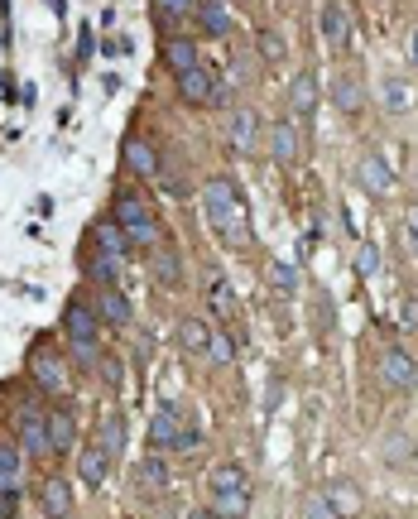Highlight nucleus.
Masks as SVG:
<instances>
[{"mask_svg":"<svg viewBox=\"0 0 418 519\" xmlns=\"http://www.w3.org/2000/svg\"><path fill=\"white\" fill-rule=\"evenodd\" d=\"M202 207H207L212 231H217L226 245H241L245 236H250V227H245V203H241V193H236V179H212L207 188H202Z\"/></svg>","mask_w":418,"mask_h":519,"instance_id":"nucleus-1","label":"nucleus"},{"mask_svg":"<svg viewBox=\"0 0 418 519\" xmlns=\"http://www.w3.org/2000/svg\"><path fill=\"white\" fill-rule=\"evenodd\" d=\"M207 495H212V510H217V519H245L250 515V476L236 462H226V467L212 471Z\"/></svg>","mask_w":418,"mask_h":519,"instance_id":"nucleus-2","label":"nucleus"},{"mask_svg":"<svg viewBox=\"0 0 418 519\" xmlns=\"http://www.w3.org/2000/svg\"><path fill=\"white\" fill-rule=\"evenodd\" d=\"M63 332H68V341H73L77 361H97V341H101V313H97V303H87V299L68 303V308H63Z\"/></svg>","mask_w":418,"mask_h":519,"instance_id":"nucleus-3","label":"nucleus"},{"mask_svg":"<svg viewBox=\"0 0 418 519\" xmlns=\"http://www.w3.org/2000/svg\"><path fill=\"white\" fill-rule=\"evenodd\" d=\"M111 217L121 221V231L130 236V245H159V221H154V212L145 207V197H135V193H116V207H111Z\"/></svg>","mask_w":418,"mask_h":519,"instance_id":"nucleus-4","label":"nucleus"},{"mask_svg":"<svg viewBox=\"0 0 418 519\" xmlns=\"http://www.w3.org/2000/svg\"><path fill=\"white\" fill-rule=\"evenodd\" d=\"M380 385L394 389V395H404V389L418 385V365H414L409 351H399V347L380 351Z\"/></svg>","mask_w":418,"mask_h":519,"instance_id":"nucleus-5","label":"nucleus"},{"mask_svg":"<svg viewBox=\"0 0 418 519\" xmlns=\"http://www.w3.org/2000/svg\"><path fill=\"white\" fill-rule=\"evenodd\" d=\"M15 438H20L25 452L49 457L53 452V443H49V414H39V409H20V414H15Z\"/></svg>","mask_w":418,"mask_h":519,"instance_id":"nucleus-6","label":"nucleus"},{"mask_svg":"<svg viewBox=\"0 0 418 519\" xmlns=\"http://www.w3.org/2000/svg\"><path fill=\"white\" fill-rule=\"evenodd\" d=\"M178 97L188 106H217L221 87H217V77H212V68H193V73L178 77Z\"/></svg>","mask_w":418,"mask_h":519,"instance_id":"nucleus-7","label":"nucleus"},{"mask_svg":"<svg viewBox=\"0 0 418 519\" xmlns=\"http://www.w3.org/2000/svg\"><path fill=\"white\" fill-rule=\"evenodd\" d=\"M39 510L44 519H73V481L63 476H49L39 486Z\"/></svg>","mask_w":418,"mask_h":519,"instance_id":"nucleus-8","label":"nucleus"},{"mask_svg":"<svg viewBox=\"0 0 418 519\" xmlns=\"http://www.w3.org/2000/svg\"><path fill=\"white\" fill-rule=\"evenodd\" d=\"M29 375L39 389H49V395H63L68 389V365L53 356V351H34L29 356Z\"/></svg>","mask_w":418,"mask_h":519,"instance_id":"nucleus-9","label":"nucleus"},{"mask_svg":"<svg viewBox=\"0 0 418 519\" xmlns=\"http://www.w3.org/2000/svg\"><path fill=\"white\" fill-rule=\"evenodd\" d=\"M356 183L366 188V193H375V197H385L390 188H394V173H390V164L380 159V155H366L361 164H356Z\"/></svg>","mask_w":418,"mask_h":519,"instance_id":"nucleus-10","label":"nucleus"},{"mask_svg":"<svg viewBox=\"0 0 418 519\" xmlns=\"http://www.w3.org/2000/svg\"><path fill=\"white\" fill-rule=\"evenodd\" d=\"M178 433H183V423H178V409L173 404H159L149 419V447L154 452H164V447L178 443Z\"/></svg>","mask_w":418,"mask_h":519,"instance_id":"nucleus-11","label":"nucleus"},{"mask_svg":"<svg viewBox=\"0 0 418 519\" xmlns=\"http://www.w3.org/2000/svg\"><path fill=\"white\" fill-rule=\"evenodd\" d=\"M125 169L135 173V179H154V173H159V155H154L149 140H140V135L125 140Z\"/></svg>","mask_w":418,"mask_h":519,"instance_id":"nucleus-12","label":"nucleus"},{"mask_svg":"<svg viewBox=\"0 0 418 519\" xmlns=\"http://www.w3.org/2000/svg\"><path fill=\"white\" fill-rule=\"evenodd\" d=\"M106 471H111V452H106L101 443H92L77 452V476L87 481V486H106Z\"/></svg>","mask_w":418,"mask_h":519,"instance_id":"nucleus-13","label":"nucleus"},{"mask_svg":"<svg viewBox=\"0 0 418 519\" xmlns=\"http://www.w3.org/2000/svg\"><path fill=\"white\" fill-rule=\"evenodd\" d=\"M322 39H327V49H346L351 44V20H346V10L337 0L322 5Z\"/></svg>","mask_w":418,"mask_h":519,"instance_id":"nucleus-14","label":"nucleus"},{"mask_svg":"<svg viewBox=\"0 0 418 519\" xmlns=\"http://www.w3.org/2000/svg\"><path fill=\"white\" fill-rule=\"evenodd\" d=\"M269 155H274V164L293 169V159H298V130H293V121H274L269 125Z\"/></svg>","mask_w":418,"mask_h":519,"instance_id":"nucleus-15","label":"nucleus"},{"mask_svg":"<svg viewBox=\"0 0 418 519\" xmlns=\"http://www.w3.org/2000/svg\"><path fill=\"white\" fill-rule=\"evenodd\" d=\"M135 491L140 495H164L169 491V467H164V457H145V462L135 467Z\"/></svg>","mask_w":418,"mask_h":519,"instance_id":"nucleus-16","label":"nucleus"},{"mask_svg":"<svg viewBox=\"0 0 418 519\" xmlns=\"http://www.w3.org/2000/svg\"><path fill=\"white\" fill-rule=\"evenodd\" d=\"M97 313H101V323H111V327H130V317H135V313H130V299L116 284L97 289Z\"/></svg>","mask_w":418,"mask_h":519,"instance_id":"nucleus-17","label":"nucleus"},{"mask_svg":"<svg viewBox=\"0 0 418 519\" xmlns=\"http://www.w3.org/2000/svg\"><path fill=\"white\" fill-rule=\"evenodd\" d=\"M197 29L212 34V39H221L226 29H231V15H226V0H197Z\"/></svg>","mask_w":418,"mask_h":519,"instance_id":"nucleus-18","label":"nucleus"},{"mask_svg":"<svg viewBox=\"0 0 418 519\" xmlns=\"http://www.w3.org/2000/svg\"><path fill=\"white\" fill-rule=\"evenodd\" d=\"M73 438H77L73 409H53V414H49V443H53V457L73 452Z\"/></svg>","mask_w":418,"mask_h":519,"instance_id":"nucleus-19","label":"nucleus"},{"mask_svg":"<svg viewBox=\"0 0 418 519\" xmlns=\"http://www.w3.org/2000/svg\"><path fill=\"white\" fill-rule=\"evenodd\" d=\"M164 58H169V68H173L178 77H183V73H193V68H202V58H197V44H193V39H183V34L164 44Z\"/></svg>","mask_w":418,"mask_h":519,"instance_id":"nucleus-20","label":"nucleus"},{"mask_svg":"<svg viewBox=\"0 0 418 519\" xmlns=\"http://www.w3.org/2000/svg\"><path fill=\"white\" fill-rule=\"evenodd\" d=\"M289 106H293V116H303V121L318 111V82L308 77V73H298V77H293V87H289Z\"/></svg>","mask_w":418,"mask_h":519,"instance_id":"nucleus-21","label":"nucleus"},{"mask_svg":"<svg viewBox=\"0 0 418 519\" xmlns=\"http://www.w3.org/2000/svg\"><path fill=\"white\" fill-rule=\"evenodd\" d=\"M149 265H154V279H159V284H169V289L183 284V265H178V251H173V245H159Z\"/></svg>","mask_w":418,"mask_h":519,"instance_id":"nucleus-22","label":"nucleus"},{"mask_svg":"<svg viewBox=\"0 0 418 519\" xmlns=\"http://www.w3.org/2000/svg\"><path fill=\"white\" fill-rule=\"evenodd\" d=\"M92 241H97L106 255H125V251H130V236L121 231V221H116V217H111V221H97V231H92Z\"/></svg>","mask_w":418,"mask_h":519,"instance_id":"nucleus-23","label":"nucleus"},{"mask_svg":"<svg viewBox=\"0 0 418 519\" xmlns=\"http://www.w3.org/2000/svg\"><path fill=\"white\" fill-rule=\"evenodd\" d=\"M20 467H25V447L0 443V491H5V486H20Z\"/></svg>","mask_w":418,"mask_h":519,"instance_id":"nucleus-24","label":"nucleus"},{"mask_svg":"<svg viewBox=\"0 0 418 519\" xmlns=\"http://www.w3.org/2000/svg\"><path fill=\"white\" fill-rule=\"evenodd\" d=\"M87 275L97 279L101 289H111V284H116V275H121V255H106V251H97V255L87 260Z\"/></svg>","mask_w":418,"mask_h":519,"instance_id":"nucleus-25","label":"nucleus"},{"mask_svg":"<svg viewBox=\"0 0 418 519\" xmlns=\"http://www.w3.org/2000/svg\"><path fill=\"white\" fill-rule=\"evenodd\" d=\"M101 447L111 457L125 447V414H116V409H111V414H101Z\"/></svg>","mask_w":418,"mask_h":519,"instance_id":"nucleus-26","label":"nucleus"},{"mask_svg":"<svg viewBox=\"0 0 418 519\" xmlns=\"http://www.w3.org/2000/svg\"><path fill=\"white\" fill-rule=\"evenodd\" d=\"M207 341H212V332L197 317H183V323H178V347L183 351H207Z\"/></svg>","mask_w":418,"mask_h":519,"instance_id":"nucleus-27","label":"nucleus"},{"mask_svg":"<svg viewBox=\"0 0 418 519\" xmlns=\"http://www.w3.org/2000/svg\"><path fill=\"white\" fill-rule=\"evenodd\" d=\"M327 505H332V510H337V519H342V515H356V510H361V495H356L351 481H337V486L327 491Z\"/></svg>","mask_w":418,"mask_h":519,"instance_id":"nucleus-28","label":"nucleus"},{"mask_svg":"<svg viewBox=\"0 0 418 519\" xmlns=\"http://www.w3.org/2000/svg\"><path fill=\"white\" fill-rule=\"evenodd\" d=\"M255 111H236L231 121V135H236V149H255Z\"/></svg>","mask_w":418,"mask_h":519,"instance_id":"nucleus-29","label":"nucleus"},{"mask_svg":"<svg viewBox=\"0 0 418 519\" xmlns=\"http://www.w3.org/2000/svg\"><path fill=\"white\" fill-rule=\"evenodd\" d=\"M207 356H212V365H231V361H236V341L226 337V332H212V341H207Z\"/></svg>","mask_w":418,"mask_h":519,"instance_id":"nucleus-30","label":"nucleus"},{"mask_svg":"<svg viewBox=\"0 0 418 519\" xmlns=\"http://www.w3.org/2000/svg\"><path fill=\"white\" fill-rule=\"evenodd\" d=\"M337 106H342V111H361V87H356L351 77L337 82Z\"/></svg>","mask_w":418,"mask_h":519,"instance_id":"nucleus-31","label":"nucleus"},{"mask_svg":"<svg viewBox=\"0 0 418 519\" xmlns=\"http://www.w3.org/2000/svg\"><path fill=\"white\" fill-rule=\"evenodd\" d=\"M385 106H390L394 116L409 111V87H404V82H385Z\"/></svg>","mask_w":418,"mask_h":519,"instance_id":"nucleus-32","label":"nucleus"},{"mask_svg":"<svg viewBox=\"0 0 418 519\" xmlns=\"http://www.w3.org/2000/svg\"><path fill=\"white\" fill-rule=\"evenodd\" d=\"M303 519H337V510L327 505V495H308V500H303Z\"/></svg>","mask_w":418,"mask_h":519,"instance_id":"nucleus-33","label":"nucleus"},{"mask_svg":"<svg viewBox=\"0 0 418 519\" xmlns=\"http://www.w3.org/2000/svg\"><path fill=\"white\" fill-rule=\"evenodd\" d=\"M212 308H217L221 317L236 308V293H231V284H221V279H217V284H212Z\"/></svg>","mask_w":418,"mask_h":519,"instance_id":"nucleus-34","label":"nucleus"},{"mask_svg":"<svg viewBox=\"0 0 418 519\" xmlns=\"http://www.w3.org/2000/svg\"><path fill=\"white\" fill-rule=\"evenodd\" d=\"M260 53H265L269 58V63H279V58H284V39H279V34H260Z\"/></svg>","mask_w":418,"mask_h":519,"instance_id":"nucleus-35","label":"nucleus"},{"mask_svg":"<svg viewBox=\"0 0 418 519\" xmlns=\"http://www.w3.org/2000/svg\"><path fill=\"white\" fill-rule=\"evenodd\" d=\"M154 5H159L169 20H178V15H188V10H197V0H154Z\"/></svg>","mask_w":418,"mask_h":519,"instance_id":"nucleus-36","label":"nucleus"},{"mask_svg":"<svg viewBox=\"0 0 418 519\" xmlns=\"http://www.w3.org/2000/svg\"><path fill=\"white\" fill-rule=\"evenodd\" d=\"M269 279H274V284H279V289H293V284H298V275H293V265H284V260H279V265H274V269H269Z\"/></svg>","mask_w":418,"mask_h":519,"instance_id":"nucleus-37","label":"nucleus"},{"mask_svg":"<svg viewBox=\"0 0 418 519\" xmlns=\"http://www.w3.org/2000/svg\"><path fill=\"white\" fill-rule=\"evenodd\" d=\"M356 269H361L366 279H370V275H375V269H380V251H375V245H361V265H356Z\"/></svg>","mask_w":418,"mask_h":519,"instance_id":"nucleus-38","label":"nucleus"},{"mask_svg":"<svg viewBox=\"0 0 418 519\" xmlns=\"http://www.w3.org/2000/svg\"><path fill=\"white\" fill-rule=\"evenodd\" d=\"M15 505H20V486H5V491H0V519L15 515Z\"/></svg>","mask_w":418,"mask_h":519,"instance_id":"nucleus-39","label":"nucleus"},{"mask_svg":"<svg viewBox=\"0 0 418 519\" xmlns=\"http://www.w3.org/2000/svg\"><path fill=\"white\" fill-rule=\"evenodd\" d=\"M197 443H202V438H197V428H183V433H178V443H173V447H178V452H193Z\"/></svg>","mask_w":418,"mask_h":519,"instance_id":"nucleus-40","label":"nucleus"},{"mask_svg":"<svg viewBox=\"0 0 418 519\" xmlns=\"http://www.w3.org/2000/svg\"><path fill=\"white\" fill-rule=\"evenodd\" d=\"M404 236H409V245L418 251V207L409 212V221H404Z\"/></svg>","mask_w":418,"mask_h":519,"instance_id":"nucleus-41","label":"nucleus"},{"mask_svg":"<svg viewBox=\"0 0 418 519\" xmlns=\"http://www.w3.org/2000/svg\"><path fill=\"white\" fill-rule=\"evenodd\" d=\"M164 188H169L173 197H183V193H188V188H183V179H178V173H164Z\"/></svg>","mask_w":418,"mask_h":519,"instance_id":"nucleus-42","label":"nucleus"},{"mask_svg":"<svg viewBox=\"0 0 418 519\" xmlns=\"http://www.w3.org/2000/svg\"><path fill=\"white\" fill-rule=\"evenodd\" d=\"M183 519H217V510H212V505H207V510H188Z\"/></svg>","mask_w":418,"mask_h":519,"instance_id":"nucleus-43","label":"nucleus"},{"mask_svg":"<svg viewBox=\"0 0 418 519\" xmlns=\"http://www.w3.org/2000/svg\"><path fill=\"white\" fill-rule=\"evenodd\" d=\"M409 58H414V68H418V29L409 34Z\"/></svg>","mask_w":418,"mask_h":519,"instance_id":"nucleus-44","label":"nucleus"},{"mask_svg":"<svg viewBox=\"0 0 418 519\" xmlns=\"http://www.w3.org/2000/svg\"><path fill=\"white\" fill-rule=\"evenodd\" d=\"M414 462H418V438H414Z\"/></svg>","mask_w":418,"mask_h":519,"instance_id":"nucleus-45","label":"nucleus"}]
</instances>
